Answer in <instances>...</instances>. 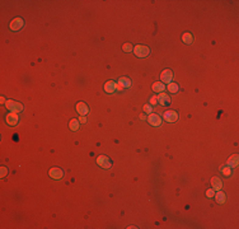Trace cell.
I'll return each mask as SVG.
<instances>
[{
    "label": "cell",
    "instance_id": "6da1fadb",
    "mask_svg": "<svg viewBox=\"0 0 239 229\" xmlns=\"http://www.w3.org/2000/svg\"><path fill=\"white\" fill-rule=\"evenodd\" d=\"M5 107L8 108L9 111L14 112V113H18V112H22L23 111V104L17 102V101H13V99H8V101L5 102Z\"/></svg>",
    "mask_w": 239,
    "mask_h": 229
},
{
    "label": "cell",
    "instance_id": "7a4b0ae2",
    "mask_svg": "<svg viewBox=\"0 0 239 229\" xmlns=\"http://www.w3.org/2000/svg\"><path fill=\"white\" fill-rule=\"evenodd\" d=\"M134 54L137 57H146L150 54V48L146 46H142V45H137L134 47Z\"/></svg>",
    "mask_w": 239,
    "mask_h": 229
},
{
    "label": "cell",
    "instance_id": "3957f363",
    "mask_svg": "<svg viewBox=\"0 0 239 229\" xmlns=\"http://www.w3.org/2000/svg\"><path fill=\"white\" fill-rule=\"evenodd\" d=\"M97 164H98L99 167L104 168V169H110V168L112 167V162H111V159L108 158V157H106V155H100V157H98V158H97Z\"/></svg>",
    "mask_w": 239,
    "mask_h": 229
},
{
    "label": "cell",
    "instance_id": "277c9868",
    "mask_svg": "<svg viewBox=\"0 0 239 229\" xmlns=\"http://www.w3.org/2000/svg\"><path fill=\"white\" fill-rule=\"evenodd\" d=\"M5 121H6V124H8L9 126H17V125H18V122H19V117H18V114H17V113L10 112V113L6 114Z\"/></svg>",
    "mask_w": 239,
    "mask_h": 229
},
{
    "label": "cell",
    "instance_id": "5b68a950",
    "mask_svg": "<svg viewBox=\"0 0 239 229\" xmlns=\"http://www.w3.org/2000/svg\"><path fill=\"white\" fill-rule=\"evenodd\" d=\"M24 26V20L22 18H14L10 22V30L12 31H19Z\"/></svg>",
    "mask_w": 239,
    "mask_h": 229
},
{
    "label": "cell",
    "instance_id": "8992f818",
    "mask_svg": "<svg viewBox=\"0 0 239 229\" xmlns=\"http://www.w3.org/2000/svg\"><path fill=\"white\" fill-rule=\"evenodd\" d=\"M148 121L151 126H160L162 125V118L159 114H155V113H149V117H148Z\"/></svg>",
    "mask_w": 239,
    "mask_h": 229
},
{
    "label": "cell",
    "instance_id": "52a82bcc",
    "mask_svg": "<svg viewBox=\"0 0 239 229\" xmlns=\"http://www.w3.org/2000/svg\"><path fill=\"white\" fill-rule=\"evenodd\" d=\"M156 98H158V104H160V106H168L170 103V97L168 94H165L164 92L158 94Z\"/></svg>",
    "mask_w": 239,
    "mask_h": 229
},
{
    "label": "cell",
    "instance_id": "ba28073f",
    "mask_svg": "<svg viewBox=\"0 0 239 229\" xmlns=\"http://www.w3.org/2000/svg\"><path fill=\"white\" fill-rule=\"evenodd\" d=\"M48 176L51 178H54V180H61V178L64 177V172L60 168H51L48 172Z\"/></svg>",
    "mask_w": 239,
    "mask_h": 229
},
{
    "label": "cell",
    "instance_id": "9c48e42d",
    "mask_svg": "<svg viewBox=\"0 0 239 229\" xmlns=\"http://www.w3.org/2000/svg\"><path fill=\"white\" fill-rule=\"evenodd\" d=\"M172 78H173V73H172V70H169V69H165V70H163L160 73V80L163 83H170Z\"/></svg>",
    "mask_w": 239,
    "mask_h": 229
},
{
    "label": "cell",
    "instance_id": "30bf717a",
    "mask_svg": "<svg viewBox=\"0 0 239 229\" xmlns=\"http://www.w3.org/2000/svg\"><path fill=\"white\" fill-rule=\"evenodd\" d=\"M164 118L168 122H174L178 120V113L176 111H165L164 112Z\"/></svg>",
    "mask_w": 239,
    "mask_h": 229
},
{
    "label": "cell",
    "instance_id": "8fae6325",
    "mask_svg": "<svg viewBox=\"0 0 239 229\" xmlns=\"http://www.w3.org/2000/svg\"><path fill=\"white\" fill-rule=\"evenodd\" d=\"M104 90H106L107 93H110V94H112V93H114L116 90H117V84H116L113 80L107 82V83L104 84Z\"/></svg>",
    "mask_w": 239,
    "mask_h": 229
},
{
    "label": "cell",
    "instance_id": "7c38bea8",
    "mask_svg": "<svg viewBox=\"0 0 239 229\" xmlns=\"http://www.w3.org/2000/svg\"><path fill=\"white\" fill-rule=\"evenodd\" d=\"M76 111H78L79 114H82V116H85V114L89 112V108H88V106H86L84 102H79V103L76 104Z\"/></svg>",
    "mask_w": 239,
    "mask_h": 229
},
{
    "label": "cell",
    "instance_id": "4fadbf2b",
    "mask_svg": "<svg viewBox=\"0 0 239 229\" xmlns=\"http://www.w3.org/2000/svg\"><path fill=\"white\" fill-rule=\"evenodd\" d=\"M211 186H213L214 190L219 191V190H221V187H223V182H221L220 178H218V177H213V178H211Z\"/></svg>",
    "mask_w": 239,
    "mask_h": 229
},
{
    "label": "cell",
    "instance_id": "5bb4252c",
    "mask_svg": "<svg viewBox=\"0 0 239 229\" xmlns=\"http://www.w3.org/2000/svg\"><path fill=\"white\" fill-rule=\"evenodd\" d=\"M238 162H239L238 155H237V154H234V155H231L230 158L228 159V164H227V166H229L230 168H235V167L238 166Z\"/></svg>",
    "mask_w": 239,
    "mask_h": 229
},
{
    "label": "cell",
    "instance_id": "9a60e30c",
    "mask_svg": "<svg viewBox=\"0 0 239 229\" xmlns=\"http://www.w3.org/2000/svg\"><path fill=\"white\" fill-rule=\"evenodd\" d=\"M118 84H120V85H122V87H124V88H131L132 82L128 78H120Z\"/></svg>",
    "mask_w": 239,
    "mask_h": 229
},
{
    "label": "cell",
    "instance_id": "2e32d148",
    "mask_svg": "<svg viewBox=\"0 0 239 229\" xmlns=\"http://www.w3.org/2000/svg\"><path fill=\"white\" fill-rule=\"evenodd\" d=\"M69 127H70L73 131H76V130H79V127H80V122H79V120H76V118H73V120L70 121Z\"/></svg>",
    "mask_w": 239,
    "mask_h": 229
},
{
    "label": "cell",
    "instance_id": "e0dca14e",
    "mask_svg": "<svg viewBox=\"0 0 239 229\" xmlns=\"http://www.w3.org/2000/svg\"><path fill=\"white\" fill-rule=\"evenodd\" d=\"M182 40H183V42H185L186 45H191L192 42H193V37H192V34H191V33H188V32L183 33Z\"/></svg>",
    "mask_w": 239,
    "mask_h": 229
},
{
    "label": "cell",
    "instance_id": "ac0fdd59",
    "mask_svg": "<svg viewBox=\"0 0 239 229\" xmlns=\"http://www.w3.org/2000/svg\"><path fill=\"white\" fill-rule=\"evenodd\" d=\"M164 89H165V85L162 84L160 82H158V83H154V84H153V90L156 92V93H162V92H164Z\"/></svg>",
    "mask_w": 239,
    "mask_h": 229
},
{
    "label": "cell",
    "instance_id": "d6986e66",
    "mask_svg": "<svg viewBox=\"0 0 239 229\" xmlns=\"http://www.w3.org/2000/svg\"><path fill=\"white\" fill-rule=\"evenodd\" d=\"M214 197L216 199V201H218L219 204H224V203H225V194H224V192H221V190H219V192H218V194H216Z\"/></svg>",
    "mask_w": 239,
    "mask_h": 229
},
{
    "label": "cell",
    "instance_id": "ffe728a7",
    "mask_svg": "<svg viewBox=\"0 0 239 229\" xmlns=\"http://www.w3.org/2000/svg\"><path fill=\"white\" fill-rule=\"evenodd\" d=\"M220 172H221L224 176L229 177V176L231 174V168H230L229 166H221V167H220Z\"/></svg>",
    "mask_w": 239,
    "mask_h": 229
},
{
    "label": "cell",
    "instance_id": "44dd1931",
    "mask_svg": "<svg viewBox=\"0 0 239 229\" xmlns=\"http://www.w3.org/2000/svg\"><path fill=\"white\" fill-rule=\"evenodd\" d=\"M168 90L170 92V93H177L178 90H179V87H178V84L177 83H169V85H168Z\"/></svg>",
    "mask_w": 239,
    "mask_h": 229
},
{
    "label": "cell",
    "instance_id": "7402d4cb",
    "mask_svg": "<svg viewBox=\"0 0 239 229\" xmlns=\"http://www.w3.org/2000/svg\"><path fill=\"white\" fill-rule=\"evenodd\" d=\"M122 50H124L125 52H131V51H134V47H132V45H131V44H128V42H127V44H125V45H124Z\"/></svg>",
    "mask_w": 239,
    "mask_h": 229
},
{
    "label": "cell",
    "instance_id": "603a6c76",
    "mask_svg": "<svg viewBox=\"0 0 239 229\" xmlns=\"http://www.w3.org/2000/svg\"><path fill=\"white\" fill-rule=\"evenodd\" d=\"M206 196H207V197H210V199L214 197V196H215V190H214V188L207 190V191H206Z\"/></svg>",
    "mask_w": 239,
    "mask_h": 229
},
{
    "label": "cell",
    "instance_id": "cb8c5ba5",
    "mask_svg": "<svg viewBox=\"0 0 239 229\" xmlns=\"http://www.w3.org/2000/svg\"><path fill=\"white\" fill-rule=\"evenodd\" d=\"M144 111H145L146 113H151V111H153V107H151L150 104H145V106H144Z\"/></svg>",
    "mask_w": 239,
    "mask_h": 229
},
{
    "label": "cell",
    "instance_id": "d4e9b609",
    "mask_svg": "<svg viewBox=\"0 0 239 229\" xmlns=\"http://www.w3.org/2000/svg\"><path fill=\"white\" fill-rule=\"evenodd\" d=\"M150 104H158V98H156V96H154V97L150 98Z\"/></svg>",
    "mask_w": 239,
    "mask_h": 229
},
{
    "label": "cell",
    "instance_id": "484cf974",
    "mask_svg": "<svg viewBox=\"0 0 239 229\" xmlns=\"http://www.w3.org/2000/svg\"><path fill=\"white\" fill-rule=\"evenodd\" d=\"M6 173H8V169H6L5 167H2V177H5Z\"/></svg>",
    "mask_w": 239,
    "mask_h": 229
},
{
    "label": "cell",
    "instance_id": "4316f807",
    "mask_svg": "<svg viewBox=\"0 0 239 229\" xmlns=\"http://www.w3.org/2000/svg\"><path fill=\"white\" fill-rule=\"evenodd\" d=\"M79 122H80V124H85L86 122L85 116H80V117H79Z\"/></svg>",
    "mask_w": 239,
    "mask_h": 229
},
{
    "label": "cell",
    "instance_id": "83f0119b",
    "mask_svg": "<svg viewBox=\"0 0 239 229\" xmlns=\"http://www.w3.org/2000/svg\"><path fill=\"white\" fill-rule=\"evenodd\" d=\"M124 89V87H122V85H120V84H117V90H122Z\"/></svg>",
    "mask_w": 239,
    "mask_h": 229
}]
</instances>
